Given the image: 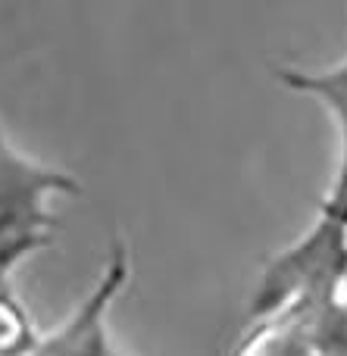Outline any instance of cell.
Instances as JSON below:
<instances>
[{
  "mask_svg": "<svg viewBox=\"0 0 347 356\" xmlns=\"http://www.w3.org/2000/svg\"><path fill=\"white\" fill-rule=\"evenodd\" d=\"M232 356H347V291L250 316Z\"/></svg>",
  "mask_w": 347,
  "mask_h": 356,
  "instance_id": "1",
  "label": "cell"
},
{
  "mask_svg": "<svg viewBox=\"0 0 347 356\" xmlns=\"http://www.w3.org/2000/svg\"><path fill=\"white\" fill-rule=\"evenodd\" d=\"M72 172L22 150L0 125V234L50 238L56 200L79 194Z\"/></svg>",
  "mask_w": 347,
  "mask_h": 356,
  "instance_id": "2",
  "label": "cell"
},
{
  "mask_svg": "<svg viewBox=\"0 0 347 356\" xmlns=\"http://www.w3.org/2000/svg\"><path fill=\"white\" fill-rule=\"evenodd\" d=\"M131 282L129 241L116 238L106 247V257L97 269L91 288L75 300L54 332L38 334V344L29 356H122L113 341V307Z\"/></svg>",
  "mask_w": 347,
  "mask_h": 356,
  "instance_id": "3",
  "label": "cell"
},
{
  "mask_svg": "<svg viewBox=\"0 0 347 356\" xmlns=\"http://www.w3.org/2000/svg\"><path fill=\"white\" fill-rule=\"evenodd\" d=\"M279 81L291 88L294 94L313 97L319 106H325L338 129V163L335 175L329 181V191L319 200V213L325 219L347 225V56L323 69H300V66H282Z\"/></svg>",
  "mask_w": 347,
  "mask_h": 356,
  "instance_id": "4",
  "label": "cell"
},
{
  "mask_svg": "<svg viewBox=\"0 0 347 356\" xmlns=\"http://www.w3.org/2000/svg\"><path fill=\"white\" fill-rule=\"evenodd\" d=\"M38 328L16 291H0V356H29L38 344Z\"/></svg>",
  "mask_w": 347,
  "mask_h": 356,
  "instance_id": "5",
  "label": "cell"
},
{
  "mask_svg": "<svg viewBox=\"0 0 347 356\" xmlns=\"http://www.w3.org/2000/svg\"><path fill=\"white\" fill-rule=\"evenodd\" d=\"M50 238H22V234H0V291L13 288V272L41 247H47Z\"/></svg>",
  "mask_w": 347,
  "mask_h": 356,
  "instance_id": "6",
  "label": "cell"
}]
</instances>
